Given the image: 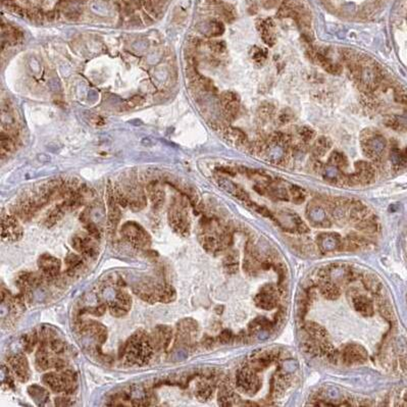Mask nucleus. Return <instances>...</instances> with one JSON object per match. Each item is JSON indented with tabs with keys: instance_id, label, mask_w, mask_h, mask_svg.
I'll use <instances>...</instances> for the list:
<instances>
[{
	"instance_id": "obj_1",
	"label": "nucleus",
	"mask_w": 407,
	"mask_h": 407,
	"mask_svg": "<svg viewBox=\"0 0 407 407\" xmlns=\"http://www.w3.org/2000/svg\"><path fill=\"white\" fill-rule=\"evenodd\" d=\"M154 351L150 334L139 329L124 343L119 357L130 367H144L152 358Z\"/></svg>"
},
{
	"instance_id": "obj_2",
	"label": "nucleus",
	"mask_w": 407,
	"mask_h": 407,
	"mask_svg": "<svg viewBox=\"0 0 407 407\" xmlns=\"http://www.w3.org/2000/svg\"><path fill=\"white\" fill-rule=\"evenodd\" d=\"M133 293L149 304L171 303L177 299L176 289L166 283L153 278H144L132 286Z\"/></svg>"
},
{
	"instance_id": "obj_3",
	"label": "nucleus",
	"mask_w": 407,
	"mask_h": 407,
	"mask_svg": "<svg viewBox=\"0 0 407 407\" xmlns=\"http://www.w3.org/2000/svg\"><path fill=\"white\" fill-rule=\"evenodd\" d=\"M199 241L209 253H218L227 248L231 242V236L227 231L214 226L213 221L203 219L199 229Z\"/></svg>"
},
{
	"instance_id": "obj_4",
	"label": "nucleus",
	"mask_w": 407,
	"mask_h": 407,
	"mask_svg": "<svg viewBox=\"0 0 407 407\" xmlns=\"http://www.w3.org/2000/svg\"><path fill=\"white\" fill-rule=\"evenodd\" d=\"M42 382L52 392L57 394L71 395L78 388L77 372L70 367L45 373Z\"/></svg>"
},
{
	"instance_id": "obj_5",
	"label": "nucleus",
	"mask_w": 407,
	"mask_h": 407,
	"mask_svg": "<svg viewBox=\"0 0 407 407\" xmlns=\"http://www.w3.org/2000/svg\"><path fill=\"white\" fill-rule=\"evenodd\" d=\"M78 334L85 342H91L89 351L102 354V345L107 340V329L104 325L94 319H81L77 324Z\"/></svg>"
},
{
	"instance_id": "obj_6",
	"label": "nucleus",
	"mask_w": 407,
	"mask_h": 407,
	"mask_svg": "<svg viewBox=\"0 0 407 407\" xmlns=\"http://www.w3.org/2000/svg\"><path fill=\"white\" fill-rule=\"evenodd\" d=\"M167 222L170 229L182 237H188L191 230V222L188 212V202L182 197H175L169 205Z\"/></svg>"
},
{
	"instance_id": "obj_7",
	"label": "nucleus",
	"mask_w": 407,
	"mask_h": 407,
	"mask_svg": "<svg viewBox=\"0 0 407 407\" xmlns=\"http://www.w3.org/2000/svg\"><path fill=\"white\" fill-rule=\"evenodd\" d=\"M120 234L132 247L139 250H147L152 244V238L146 229L140 223L129 221L122 224Z\"/></svg>"
},
{
	"instance_id": "obj_8",
	"label": "nucleus",
	"mask_w": 407,
	"mask_h": 407,
	"mask_svg": "<svg viewBox=\"0 0 407 407\" xmlns=\"http://www.w3.org/2000/svg\"><path fill=\"white\" fill-rule=\"evenodd\" d=\"M35 367L39 371L49 370H63L69 368V362L62 356L56 355L46 345L39 343L35 355Z\"/></svg>"
},
{
	"instance_id": "obj_9",
	"label": "nucleus",
	"mask_w": 407,
	"mask_h": 407,
	"mask_svg": "<svg viewBox=\"0 0 407 407\" xmlns=\"http://www.w3.org/2000/svg\"><path fill=\"white\" fill-rule=\"evenodd\" d=\"M360 146L364 155L377 162L383 154L386 142L382 135L373 132L371 129H366L360 134Z\"/></svg>"
},
{
	"instance_id": "obj_10",
	"label": "nucleus",
	"mask_w": 407,
	"mask_h": 407,
	"mask_svg": "<svg viewBox=\"0 0 407 407\" xmlns=\"http://www.w3.org/2000/svg\"><path fill=\"white\" fill-rule=\"evenodd\" d=\"M71 246L87 259H95L99 254L98 240L92 237L87 232H80L72 236Z\"/></svg>"
},
{
	"instance_id": "obj_11",
	"label": "nucleus",
	"mask_w": 407,
	"mask_h": 407,
	"mask_svg": "<svg viewBox=\"0 0 407 407\" xmlns=\"http://www.w3.org/2000/svg\"><path fill=\"white\" fill-rule=\"evenodd\" d=\"M199 334L198 323L191 317L181 319L176 326V343L180 346L191 347L196 343Z\"/></svg>"
},
{
	"instance_id": "obj_12",
	"label": "nucleus",
	"mask_w": 407,
	"mask_h": 407,
	"mask_svg": "<svg viewBox=\"0 0 407 407\" xmlns=\"http://www.w3.org/2000/svg\"><path fill=\"white\" fill-rule=\"evenodd\" d=\"M24 236V229L15 214H2L1 239L6 243L19 241Z\"/></svg>"
},
{
	"instance_id": "obj_13",
	"label": "nucleus",
	"mask_w": 407,
	"mask_h": 407,
	"mask_svg": "<svg viewBox=\"0 0 407 407\" xmlns=\"http://www.w3.org/2000/svg\"><path fill=\"white\" fill-rule=\"evenodd\" d=\"M107 308L114 317H123L129 314L132 307V297L124 289L115 291L114 297L107 301Z\"/></svg>"
},
{
	"instance_id": "obj_14",
	"label": "nucleus",
	"mask_w": 407,
	"mask_h": 407,
	"mask_svg": "<svg viewBox=\"0 0 407 407\" xmlns=\"http://www.w3.org/2000/svg\"><path fill=\"white\" fill-rule=\"evenodd\" d=\"M46 278L42 273L21 272L16 278L17 287L19 289L20 294L25 298H29L36 288H38Z\"/></svg>"
},
{
	"instance_id": "obj_15",
	"label": "nucleus",
	"mask_w": 407,
	"mask_h": 407,
	"mask_svg": "<svg viewBox=\"0 0 407 407\" xmlns=\"http://www.w3.org/2000/svg\"><path fill=\"white\" fill-rule=\"evenodd\" d=\"M9 369L12 370L15 378L20 382L26 383L31 378V369L29 361L23 353H15L6 358Z\"/></svg>"
},
{
	"instance_id": "obj_16",
	"label": "nucleus",
	"mask_w": 407,
	"mask_h": 407,
	"mask_svg": "<svg viewBox=\"0 0 407 407\" xmlns=\"http://www.w3.org/2000/svg\"><path fill=\"white\" fill-rule=\"evenodd\" d=\"M107 208H109L107 231H109L111 235H114L122 219V212L120 204L117 203L114 196V190L111 186H109V188H107Z\"/></svg>"
},
{
	"instance_id": "obj_17",
	"label": "nucleus",
	"mask_w": 407,
	"mask_h": 407,
	"mask_svg": "<svg viewBox=\"0 0 407 407\" xmlns=\"http://www.w3.org/2000/svg\"><path fill=\"white\" fill-rule=\"evenodd\" d=\"M153 348L156 352H165L168 349L174 337V331L169 326L159 325L150 334Z\"/></svg>"
},
{
	"instance_id": "obj_18",
	"label": "nucleus",
	"mask_w": 407,
	"mask_h": 407,
	"mask_svg": "<svg viewBox=\"0 0 407 407\" xmlns=\"http://www.w3.org/2000/svg\"><path fill=\"white\" fill-rule=\"evenodd\" d=\"M40 272L46 278H56L61 270V261L57 257L50 253H43L39 256L37 261Z\"/></svg>"
},
{
	"instance_id": "obj_19",
	"label": "nucleus",
	"mask_w": 407,
	"mask_h": 407,
	"mask_svg": "<svg viewBox=\"0 0 407 407\" xmlns=\"http://www.w3.org/2000/svg\"><path fill=\"white\" fill-rule=\"evenodd\" d=\"M256 29L267 46H274L277 41V28L273 18L266 17L256 19Z\"/></svg>"
},
{
	"instance_id": "obj_20",
	"label": "nucleus",
	"mask_w": 407,
	"mask_h": 407,
	"mask_svg": "<svg viewBox=\"0 0 407 407\" xmlns=\"http://www.w3.org/2000/svg\"><path fill=\"white\" fill-rule=\"evenodd\" d=\"M374 179V168L368 163L359 160L355 164V173L348 176L350 184H370Z\"/></svg>"
},
{
	"instance_id": "obj_21",
	"label": "nucleus",
	"mask_w": 407,
	"mask_h": 407,
	"mask_svg": "<svg viewBox=\"0 0 407 407\" xmlns=\"http://www.w3.org/2000/svg\"><path fill=\"white\" fill-rule=\"evenodd\" d=\"M221 104L224 116L233 121L238 115L240 110V98L235 92L224 91L221 94Z\"/></svg>"
},
{
	"instance_id": "obj_22",
	"label": "nucleus",
	"mask_w": 407,
	"mask_h": 407,
	"mask_svg": "<svg viewBox=\"0 0 407 407\" xmlns=\"http://www.w3.org/2000/svg\"><path fill=\"white\" fill-rule=\"evenodd\" d=\"M236 384H237L238 389L244 393L255 392L259 388V378L250 370L247 369H244L238 372Z\"/></svg>"
},
{
	"instance_id": "obj_23",
	"label": "nucleus",
	"mask_w": 407,
	"mask_h": 407,
	"mask_svg": "<svg viewBox=\"0 0 407 407\" xmlns=\"http://www.w3.org/2000/svg\"><path fill=\"white\" fill-rule=\"evenodd\" d=\"M147 196L151 201V204L153 209L159 210L165 204L166 201V193L165 190L160 187L157 182H151L146 187Z\"/></svg>"
},
{
	"instance_id": "obj_24",
	"label": "nucleus",
	"mask_w": 407,
	"mask_h": 407,
	"mask_svg": "<svg viewBox=\"0 0 407 407\" xmlns=\"http://www.w3.org/2000/svg\"><path fill=\"white\" fill-rule=\"evenodd\" d=\"M222 135L226 140L237 147H241L247 144V136L239 128L227 127L222 129Z\"/></svg>"
},
{
	"instance_id": "obj_25",
	"label": "nucleus",
	"mask_w": 407,
	"mask_h": 407,
	"mask_svg": "<svg viewBox=\"0 0 407 407\" xmlns=\"http://www.w3.org/2000/svg\"><path fill=\"white\" fill-rule=\"evenodd\" d=\"M64 263H66V273L71 278L76 277L85 269L83 256L76 253L68 254L66 259H64Z\"/></svg>"
},
{
	"instance_id": "obj_26",
	"label": "nucleus",
	"mask_w": 407,
	"mask_h": 407,
	"mask_svg": "<svg viewBox=\"0 0 407 407\" xmlns=\"http://www.w3.org/2000/svg\"><path fill=\"white\" fill-rule=\"evenodd\" d=\"M68 212L67 207L64 206V204L62 202L58 203L55 207H52L45 216L44 220H43V224L46 228H51L55 226L56 223H57L64 216H66V213Z\"/></svg>"
},
{
	"instance_id": "obj_27",
	"label": "nucleus",
	"mask_w": 407,
	"mask_h": 407,
	"mask_svg": "<svg viewBox=\"0 0 407 407\" xmlns=\"http://www.w3.org/2000/svg\"><path fill=\"white\" fill-rule=\"evenodd\" d=\"M28 394L30 398L38 406H44L49 401V392L38 384H33L28 387Z\"/></svg>"
},
{
	"instance_id": "obj_28",
	"label": "nucleus",
	"mask_w": 407,
	"mask_h": 407,
	"mask_svg": "<svg viewBox=\"0 0 407 407\" xmlns=\"http://www.w3.org/2000/svg\"><path fill=\"white\" fill-rule=\"evenodd\" d=\"M219 184L223 190H226L227 192L230 193V194L234 195L235 197H237L238 199H240L244 202H247V203L250 202V199H249L247 192H245L240 186L233 183L232 181L222 178V179L219 180Z\"/></svg>"
},
{
	"instance_id": "obj_29",
	"label": "nucleus",
	"mask_w": 407,
	"mask_h": 407,
	"mask_svg": "<svg viewBox=\"0 0 407 407\" xmlns=\"http://www.w3.org/2000/svg\"><path fill=\"white\" fill-rule=\"evenodd\" d=\"M212 376L209 377L207 380L200 381L195 388V396L199 401H207L213 393L214 390V383L212 382Z\"/></svg>"
},
{
	"instance_id": "obj_30",
	"label": "nucleus",
	"mask_w": 407,
	"mask_h": 407,
	"mask_svg": "<svg viewBox=\"0 0 407 407\" xmlns=\"http://www.w3.org/2000/svg\"><path fill=\"white\" fill-rule=\"evenodd\" d=\"M367 356V351L359 345H348L344 350V359L348 363L364 361Z\"/></svg>"
},
{
	"instance_id": "obj_31",
	"label": "nucleus",
	"mask_w": 407,
	"mask_h": 407,
	"mask_svg": "<svg viewBox=\"0 0 407 407\" xmlns=\"http://www.w3.org/2000/svg\"><path fill=\"white\" fill-rule=\"evenodd\" d=\"M256 304L263 309H271L276 306V297L273 288H264L262 292L255 297Z\"/></svg>"
},
{
	"instance_id": "obj_32",
	"label": "nucleus",
	"mask_w": 407,
	"mask_h": 407,
	"mask_svg": "<svg viewBox=\"0 0 407 407\" xmlns=\"http://www.w3.org/2000/svg\"><path fill=\"white\" fill-rule=\"evenodd\" d=\"M332 145L333 144H332V141L329 137H326V136L318 137L313 146V151H312L313 155L316 159L321 158L327 154L328 151H330Z\"/></svg>"
},
{
	"instance_id": "obj_33",
	"label": "nucleus",
	"mask_w": 407,
	"mask_h": 407,
	"mask_svg": "<svg viewBox=\"0 0 407 407\" xmlns=\"http://www.w3.org/2000/svg\"><path fill=\"white\" fill-rule=\"evenodd\" d=\"M276 115V107L273 103L263 102L257 110V121L264 125L271 122Z\"/></svg>"
},
{
	"instance_id": "obj_34",
	"label": "nucleus",
	"mask_w": 407,
	"mask_h": 407,
	"mask_svg": "<svg viewBox=\"0 0 407 407\" xmlns=\"http://www.w3.org/2000/svg\"><path fill=\"white\" fill-rule=\"evenodd\" d=\"M313 57H314V60H315L319 66L328 73L338 74L341 72V68L338 66V64L333 63V61H332L330 58H328L327 56H325L321 52L319 51L313 52Z\"/></svg>"
},
{
	"instance_id": "obj_35",
	"label": "nucleus",
	"mask_w": 407,
	"mask_h": 407,
	"mask_svg": "<svg viewBox=\"0 0 407 407\" xmlns=\"http://www.w3.org/2000/svg\"><path fill=\"white\" fill-rule=\"evenodd\" d=\"M20 344L25 352L31 353L35 349L37 344H39V332L37 330H33L21 336Z\"/></svg>"
},
{
	"instance_id": "obj_36",
	"label": "nucleus",
	"mask_w": 407,
	"mask_h": 407,
	"mask_svg": "<svg viewBox=\"0 0 407 407\" xmlns=\"http://www.w3.org/2000/svg\"><path fill=\"white\" fill-rule=\"evenodd\" d=\"M21 39H23V33L18 29L2 24V42L6 41V44H16Z\"/></svg>"
},
{
	"instance_id": "obj_37",
	"label": "nucleus",
	"mask_w": 407,
	"mask_h": 407,
	"mask_svg": "<svg viewBox=\"0 0 407 407\" xmlns=\"http://www.w3.org/2000/svg\"><path fill=\"white\" fill-rule=\"evenodd\" d=\"M204 34L209 37V38H213V37H219L221 35L223 34L224 32V25L222 20L220 19H216V18H212L210 20H208L207 23L204 26Z\"/></svg>"
},
{
	"instance_id": "obj_38",
	"label": "nucleus",
	"mask_w": 407,
	"mask_h": 407,
	"mask_svg": "<svg viewBox=\"0 0 407 407\" xmlns=\"http://www.w3.org/2000/svg\"><path fill=\"white\" fill-rule=\"evenodd\" d=\"M236 396L229 386L223 383L219 392V403L222 406H232L235 404Z\"/></svg>"
},
{
	"instance_id": "obj_39",
	"label": "nucleus",
	"mask_w": 407,
	"mask_h": 407,
	"mask_svg": "<svg viewBox=\"0 0 407 407\" xmlns=\"http://www.w3.org/2000/svg\"><path fill=\"white\" fill-rule=\"evenodd\" d=\"M338 236L335 234H325L319 237V246L325 251H330L336 248L338 244Z\"/></svg>"
},
{
	"instance_id": "obj_40",
	"label": "nucleus",
	"mask_w": 407,
	"mask_h": 407,
	"mask_svg": "<svg viewBox=\"0 0 407 407\" xmlns=\"http://www.w3.org/2000/svg\"><path fill=\"white\" fill-rule=\"evenodd\" d=\"M15 149L16 143L14 141V138L7 133H4V131H2L1 140H0V152H1V156L3 157L4 154L12 153Z\"/></svg>"
},
{
	"instance_id": "obj_41",
	"label": "nucleus",
	"mask_w": 407,
	"mask_h": 407,
	"mask_svg": "<svg viewBox=\"0 0 407 407\" xmlns=\"http://www.w3.org/2000/svg\"><path fill=\"white\" fill-rule=\"evenodd\" d=\"M354 307L362 315H371L372 314V304L369 301V300L363 297L359 296L354 299Z\"/></svg>"
},
{
	"instance_id": "obj_42",
	"label": "nucleus",
	"mask_w": 407,
	"mask_h": 407,
	"mask_svg": "<svg viewBox=\"0 0 407 407\" xmlns=\"http://www.w3.org/2000/svg\"><path fill=\"white\" fill-rule=\"evenodd\" d=\"M250 57L257 66H263L267 59V51L259 46H252L250 49Z\"/></svg>"
},
{
	"instance_id": "obj_43",
	"label": "nucleus",
	"mask_w": 407,
	"mask_h": 407,
	"mask_svg": "<svg viewBox=\"0 0 407 407\" xmlns=\"http://www.w3.org/2000/svg\"><path fill=\"white\" fill-rule=\"evenodd\" d=\"M329 164L337 168H345L348 166V160L344 153L340 151L332 152L329 157Z\"/></svg>"
},
{
	"instance_id": "obj_44",
	"label": "nucleus",
	"mask_w": 407,
	"mask_h": 407,
	"mask_svg": "<svg viewBox=\"0 0 407 407\" xmlns=\"http://www.w3.org/2000/svg\"><path fill=\"white\" fill-rule=\"evenodd\" d=\"M298 138L300 139V144L308 145L310 141L314 140L315 136V131L309 127H301L297 132Z\"/></svg>"
},
{
	"instance_id": "obj_45",
	"label": "nucleus",
	"mask_w": 407,
	"mask_h": 407,
	"mask_svg": "<svg viewBox=\"0 0 407 407\" xmlns=\"http://www.w3.org/2000/svg\"><path fill=\"white\" fill-rule=\"evenodd\" d=\"M223 267L229 274H234L238 269V259L234 252L228 254L223 259Z\"/></svg>"
},
{
	"instance_id": "obj_46",
	"label": "nucleus",
	"mask_w": 407,
	"mask_h": 407,
	"mask_svg": "<svg viewBox=\"0 0 407 407\" xmlns=\"http://www.w3.org/2000/svg\"><path fill=\"white\" fill-rule=\"evenodd\" d=\"M368 208L362 205L361 203H357L351 209V218L355 222H361L364 218L368 216Z\"/></svg>"
},
{
	"instance_id": "obj_47",
	"label": "nucleus",
	"mask_w": 407,
	"mask_h": 407,
	"mask_svg": "<svg viewBox=\"0 0 407 407\" xmlns=\"http://www.w3.org/2000/svg\"><path fill=\"white\" fill-rule=\"evenodd\" d=\"M107 308V304H100L98 306H91L83 308L80 312V315L83 314H92L95 316H101L105 314V310Z\"/></svg>"
},
{
	"instance_id": "obj_48",
	"label": "nucleus",
	"mask_w": 407,
	"mask_h": 407,
	"mask_svg": "<svg viewBox=\"0 0 407 407\" xmlns=\"http://www.w3.org/2000/svg\"><path fill=\"white\" fill-rule=\"evenodd\" d=\"M385 125L389 127L390 129H393V130H397V131L402 130V128H404V126H405L402 119H400V117H398V116H395V115L388 116L387 119L385 120Z\"/></svg>"
},
{
	"instance_id": "obj_49",
	"label": "nucleus",
	"mask_w": 407,
	"mask_h": 407,
	"mask_svg": "<svg viewBox=\"0 0 407 407\" xmlns=\"http://www.w3.org/2000/svg\"><path fill=\"white\" fill-rule=\"evenodd\" d=\"M10 370H8L7 367L2 366L1 369V383L3 386H6L7 388H14L15 387V376H12V373H10Z\"/></svg>"
},
{
	"instance_id": "obj_50",
	"label": "nucleus",
	"mask_w": 407,
	"mask_h": 407,
	"mask_svg": "<svg viewBox=\"0 0 407 407\" xmlns=\"http://www.w3.org/2000/svg\"><path fill=\"white\" fill-rule=\"evenodd\" d=\"M293 117H294V114L291 110L284 109L278 114V124L281 126L287 125L293 120Z\"/></svg>"
},
{
	"instance_id": "obj_51",
	"label": "nucleus",
	"mask_w": 407,
	"mask_h": 407,
	"mask_svg": "<svg viewBox=\"0 0 407 407\" xmlns=\"http://www.w3.org/2000/svg\"><path fill=\"white\" fill-rule=\"evenodd\" d=\"M321 293H323L329 299H334L338 296L339 291L335 285L330 284V283H325L323 284V286H321Z\"/></svg>"
},
{
	"instance_id": "obj_52",
	"label": "nucleus",
	"mask_w": 407,
	"mask_h": 407,
	"mask_svg": "<svg viewBox=\"0 0 407 407\" xmlns=\"http://www.w3.org/2000/svg\"><path fill=\"white\" fill-rule=\"evenodd\" d=\"M208 47H209V49L212 52L217 53V55H222V53L224 51H226V49H227L226 43H224L222 40H213V41H210L208 43Z\"/></svg>"
},
{
	"instance_id": "obj_53",
	"label": "nucleus",
	"mask_w": 407,
	"mask_h": 407,
	"mask_svg": "<svg viewBox=\"0 0 407 407\" xmlns=\"http://www.w3.org/2000/svg\"><path fill=\"white\" fill-rule=\"evenodd\" d=\"M290 195H291L293 201L296 202V203H301L305 199L304 191L301 188H299L297 186H291V188H290Z\"/></svg>"
},
{
	"instance_id": "obj_54",
	"label": "nucleus",
	"mask_w": 407,
	"mask_h": 407,
	"mask_svg": "<svg viewBox=\"0 0 407 407\" xmlns=\"http://www.w3.org/2000/svg\"><path fill=\"white\" fill-rule=\"evenodd\" d=\"M143 102H144V98L142 97V96L135 95L132 98H130L127 101L126 106H127V109H134V107L136 106L143 104Z\"/></svg>"
},
{
	"instance_id": "obj_55",
	"label": "nucleus",
	"mask_w": 407,
	"mask_h": 407,
	"mask_svg": "<svg viewBox=\"0 0 407 407\" xmlns=\"http://www.w3.org/2000/svg\"><path fill=\"white\" fill-rule=\"evenodd\" d=\"M232 339H233V334L231 333L229 330L222 331L221 335H220V337H219L220 342L222 343V344H227V343H230L232 341Z\"/></svg>"
},
{
	"instance_id": "obj_56",
	"label": "nucleus",
	"mask_w": 407,
	"mask_h": 407,
	"mask_svg": "<svg viewBox=\"0 0 407 407\" xmlns=\"http://www.w3.org/2000/svg\"><path fill=\"white\" fill-rule=\"evenodd\" d=\"M56 406H71L74 404V402L68 397V395L61 396V397L56 398Z\"/></svg>"
},
{
	"instance_id": "obj_57",
	"label": "nucleus",
	"mask_w": 407,
	"mask_h": 407,
	"mask_svg": "<svg viewBox=\"0 0 407 407\" xmlns=\"http://www.w3.org/2000/svg\"><path fill=\"white\" fill-rule=\"evenodd\" d=\"M312 218L314 222H324L325 221V213L319 208H315L312 212Z\"/></svg>"
}]
</instances>
